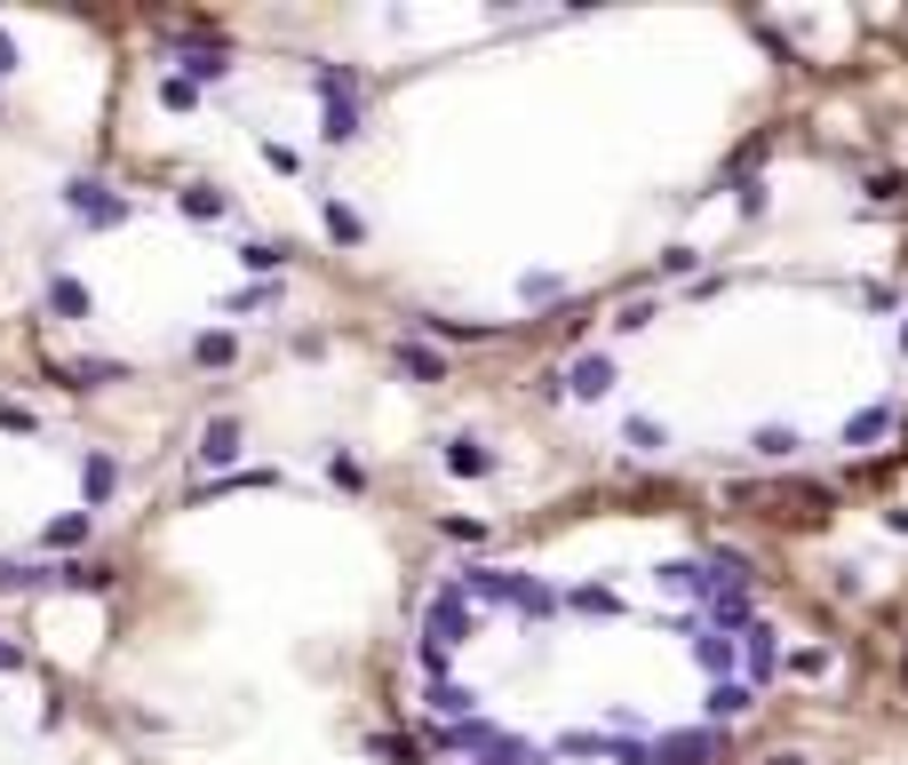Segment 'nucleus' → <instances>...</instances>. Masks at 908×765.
<instances>
[{
	"instance_id": "2",
	"label": "nucleus",
	"mask_w": 908,
	"mask_h": 765,
	"mask_svg": "<svg viewBox=\"0 0 908 765\" xmlns=\"http://www.w3.org/2000/svg\"><path fill=\"white\" fill-rule=\"evenodd\" d=\"M9 64H17V48H9V32H0V73H9Z\"/></svg>"
},
{
	"instance_id": "1",
	"label": "nucleus",
	"mask_w": 908,
	"mask_h": 765,
	"mask_svg": "<svg viewBox=\"0 0 908 765\" xmlns=\"http://www.w3.org/2000/svg\"><path fill=\"white\" fill-rule=\"evenodd\" d=\"M48 295H56V312H73V319H80V312H88V295H80V287H73V280H56V287H48Z\"/></svg>"
}]
</instances>
